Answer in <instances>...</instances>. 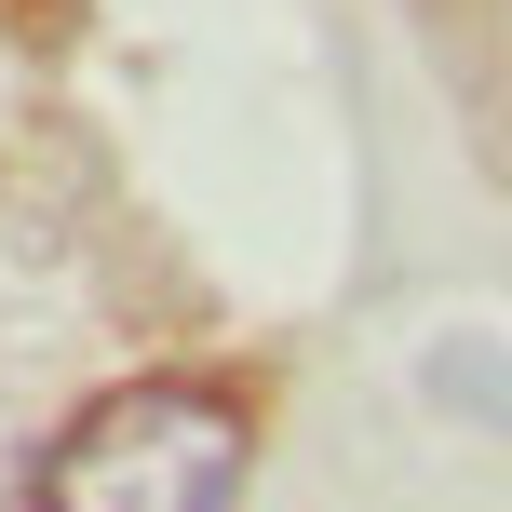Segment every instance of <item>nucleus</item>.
Segmentation results:
<instances>
[{
    "label": "nucleus",
    "mask_w": 512,
    "mask_h": 512,
    "mask_svg": "<svg viewBox=\"0 0 512 512\" xmlns=\"http://www.w3.org/2000/svg\"><path fill=\"white\" fill-rule=\"evenodd\" d=\"M243 459H256V432H243L230 391L135 378V391H108V405H81L54 432L41 499L54 512H216V499H243Z\"/></svg>",
    "instance_id": "obj_1"
}]
</instances>
